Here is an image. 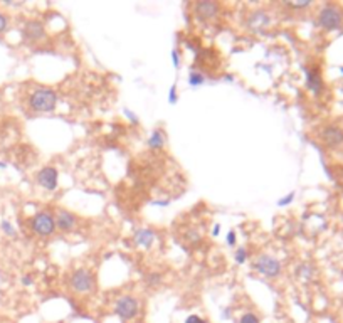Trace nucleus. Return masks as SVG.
Segmentation results:
<instances>
[{"mask_svg": "<svg viewBox=\"0 0 343 323\" xmlns=\"http://www.w3.org/2000/svg\"><path fill=\"white\" fill-rule=\"evenodd\" d=\"M69 284L78 293H90L94 288V276L88 270H76L69 278Z\"/></svg>", "mask_w": 343, "mask_h": 323, "instance_id": "20e7f679", "label": "nucleus"}, {"mask_svg": "<svg viewBox=\"0 0 343 323\" xmlns=\"http://www.w3.org/2000/svg\"><path fill=\"white\" fill-rule=\"evenodd\" d=\"M246 260H248V249H246L244 246H240L238 251H236V262L242 264Z\"/></svg>", "mask_w": 343, "mask_h": 323, "instance_id": "a211bd4d", "label": "nucleus"}, {"mask_svg": "<svg viewBox=\"0 0 343 323\" xmlns=\"http://www.w3.org/2000/svg\"><path fill=\"white\" fill-rule=\"evenodd\" d=\"M342 72H343V68H342Z\"/></svg>", "mask_w": 343, "mask_h": 323, "instance_id": "7c9ffc66", "label": "nucleus"}, {"mask_svg": "<svg viewBox=\"0 0 343 323\" xmlns=\"http://www.w3.org/2000/svg\"><path fill=\"white\" fill-rule=\"evenodd\" d=\"M286 6L291 7V8H304V7H310V0H300V2H284Z\"/></svg>", "mask_w": 343, "mask_h": 323, "instance_id": "aec40b11", "label": "nucleus"}, {"mask_svg": "<svg viewBox=\"0 0 343 323\" xmlns=\"http://www.w3.org/2000/svg\"><path fill=\"white\" fill-rule=\"evenodd\" d=\"M138 312H140V304H138L136 298L133 296H122L116 302V306H114V313L122 318V320H133Z\"/></svg>", "mask_w": 343, "mask_h": 323, "instance_id": "39448f33", "label": "nucleus"}, {"mask_svg": "<svg viewBox=\"0 0 343 323\" xmlns=\"http://www.w3.org/2000/svg\"><path fill=\"white\" fill-rule=\"evenodd\" d=\"M37 182L40 187H44L46 190L52 192L58 188L59 184V174L54 167H42L37 172Z\"/></svg>", "mask_w": 343, "mask_h": 323, "instance_id": "0eeeda50", "label": "nucleus"}, {"mask_svg": "<svg viewBox=\"0 0 343 323\" xmlns=\"http://www.w3.org/2000/svg\"><path fill=\"white\" fill-rule=\"evenodd\" d=\"M196 14L200 19H212L219 14V4L210 2V0H204V2L196 4Z\"/></svg>", "mask_w": 343, "mask_h": 323, "instance_id": "9b49d317", "label": "nucleus"}, {"mask_svg": "<svg viewBox=\"0 0 343 323\" xmlns=\"http://www.w3.org/2000/svg\"><path fill=\"white\" fill-rule=\"evenodd\" d=\"M185 323H206V320H204V318H200L198 315H190V316H187Z\"/></svg>", "mask_w": 343, "mask_h": 323, "instance_id": "5701e85b", "label": "nucleus"}, {"mask_svg": "<svg viewBox=\"0 0 343 323\" xmlns=\"http://www.w3.org/2000/svg\"><path fill=\"white\" fill-rule=\"evenodd\" d=\"M22 284H24V286H30L32 284V276L30 274H24V276H22Z\"/></svg>", "mask_w": 343, "mask_h": 323, "instance_id": "a878e982", "label": "nucleus"}, {"mask_svg": "<svg viewBox=\"0 0 343 323\" xmlns=\"http://www.w3.org/2000/svg\"><path fill=\"white\" fill-rule=\"evenodd\" d=\"M256 270L262 276H266V278H276V276H280V273H281V262L274 260L272 256L262 254L258 258Z\"/></svg>", "mask_w": 343, "mask_h": 323, "instance_id": "423d86ee", "label": "nucleus"}, {"mask_svg": "<svg viewBox=\"0 0 343 323\" xmlns=\"http://www.w3.org/2000/svg\"><path fill=\"white\" fill-rule=\"evenodd\" d=\"M227 244L229 246H236V230H229V234H227Z\"/></svg>", "mask_w": 343, "mask_h": 323, "instance_id": "393cba45", "label": "nucleus"}, {"mask_svg": "<svg viewBox=\"0 0 343 323\" xmlns=\"http://www.w3.org/2000/svg\"><path fill=\"white\" fill-rule=\"evenodd\" d=\"M146 283L150 286H156L160 283V276L158 274H148L146 276Z\"/></svg>", "mask_w": 343, "mask_h": 323, "instance_id": "412c9836", "label": "nucleus"}, {"mask_svg": "<svg viewBox=\"0 0 343 323\" xmlns=\"http://www.w3.org/2000/svg\"><path fill=\"white\" fill-rule=\"evenodd\" d=\"M188 81H190V84H192V86H198V84H202V82H204V76L200 74V72L192 71V72H190Z\"/></svg>", "mask_w": 343, "mask_h": 323, "instance_id": "f3484780", "label": "nucleus"}, {"mask_svg": "<svg viewBox=\"0 0 343 323\" xmlns=\"http://www.w3.org/2000/svg\"><path fill=\"white\" fill-rule=\"evenodd\" d=\"M239 323H261V322H259L258 315H254V313H244V315L240 316Z\"/></svg>", "mask_w": 343, "mask_h": 323, "instance_id": "6ab92c4d", "label": "nucleus"}, {"mask_svg": "<svg viewBox=\"0 0 343 323\" xmlns=\"http://www.w3.org/2000/svg\"><path fill=\"white\" fill-rule=\"evenodd\" d=\"M172 58H174L175 68H178V54H177V50H174V52H172Z\"/></svg>", "mask_w": 343, "mask_h": 323, "instance_id": "bb28decb", "label": "nucleus"}, {"mask_svg": "<svg viewBox=\"0 0 343 323\" xmlns=\"http://www.w3.org/2000/svg\"><path fill=\"white\" fill-rule=\"evenodd\" d=\"M170 101H175V86L172 88V91H170Z\"/></svg>", "mask_w": 343, "mask_h": 323, "instance_id": "cd10ccee", "label": "nucleus"}, {"mask_svg": "<svg viewBox=\"0 0 343 323\" xmlns=\"http://www.w3.org/2000/svg\"><path fill=\"white\" fill-rule=\"evenodd\" d=\"M268 22H270V17H268V14H264V12L251 14V19H249V24H251L252 29H262Z\"/></svg>", "mask_w": 343, "mask_h": 323, "instance_id": "4468645a", "label": "nucleus"}, {"mask_svg": "<svg viewBox=\"0 0 343 323\" xmlns=\"http://www.w3.org/2000/svg\"><path fill=\"white\" fill-rule=\"evenodd\" d=\"M6 167H7V165L4 164V162H0V168H6Z\"/></svg>", "mask_w": 343, "mask_h": 323, "instance_id": "c756f323", "label": "nucleus"}, {"mask_svg": "<svg viewBox=\"0 0 343 323\" xmlns=\"http://www.w3.org/2000/svg\"><path fill=\"white\" fill-rule=\"evenodd\" d=\"M58 104V94L56 91L49 90V88H39L29 96V106L30 110L39 113H48L52 112Z\"/></svg>", "mask_w": 343, "mask_h": 323, "instance_id": "f257e3e1", "label": "nucleus"}, {"mask_svg": "<svg viewBox=\"0 0 343 323\" xmlns=\"http://www.w3.org/2000/svg\"><path fill=\"white\" fill-rule=\"evenodd\" d=\"M322 140L326 143L328 146H338L343 143V130L340 126H325L322 130Z\"/></svg>", "mask_w": 343, "mask_h": 323, "instance_id": "6e6552de", "label": "nucleus"}, {"mask_svg": "<svg viewBox=\"0 0 343 323\" xmlns=\"http://www.w3.org/2000/svg\"><path fill=\"white\" fill-rule=\"evenodd\" d=\"M162 145H164V135H162V132H154L152 136L148 138V146H152V148H160Z\"/></svg>", "mask_w": 343, "mask_h": 323, "instance_id": "2eb2a0df", "label": "nucleus"}, {"mask_svg": "<svg viewBox=\"0 0 343 323\" xmlns=\"http://www.w3.org/2000/svg\"><path fill=\"white\" fill-rule=\"evenodd\" d=\"M306 86L313 91V93H320V91H322L323 81H322V76H320V71L316 68L306 69Z\"/></svg>", "mask_w": 343, "mask_h": 323, "instance_id": "f8f14e48", "label": "nucleus"}, {"mask_svg": "<svg viewBox=\"0 0 343 323\" xmlns=\"http://www.w3.org/2000/svg\"><path fill=\"white\" fill-rule=\"evenodd\" d=\"M22 34H24V38L27 40H40V39L44 38L46 30H44L42 22H39V20H29V22H26L24 29H22Z\"/></svg>", "mask_w": 343, "mask_h": 323, "instance_id": "9d476101", "label": "nucleus"}, {"mask_svg": "<svg viewBox=\"0 0 343 323\" xmlns=\"http://www.w3.org/2000/svg\"><path fill=\"white\" fill-rule=\"evenodd\" d=\"M7 27H8V20H7V17L4 16L2 12H0V34H2V32H6V30H7Z\"/></svg>", "mask_w": 343, "mask_h": 323, "instance_id": "4be33fe9", "label": "nucleus"}, {"mask_svg": "<svg viewBox=\"0 0 343 323\" xmlns=\"http://www.w3.org/2000/svg\"><path fill=\"white\" fill-rule=\"evenodd\" d=\"M343 14L336 6H325L318 14V24L326 30H335L342 26Z\"/></svg>", "mask_w": 343, "mask_h": 323, "instance_id": "f03ea898", "label": "nucleus"}, {"mask_svg": "<svg viewBox=\"0 0 343 323\" xmlns=\"http://www.w3.org/2000/svg\"><path fill=\"white\" fill-rule=\"evenodd\" d=\"M217 234H219V226H216L214 228V236H217Z\"/></svg>", "mask_w": 343, "mask_h": 323, "instance_id": "c85d7f7f", "label": "nucleus"}, {"mask_svg": "<svg viewBox=\"0 0 343 323\" xmlns=\"http://www.w3.org/2000/svg\"><path fill=\"white\" fill-rule=\"evenodd\" d=\"M54 220H56V228H58L59 230L68 232V230H71L74 228V224H76V216L69 210L59 209L58 212H56Z\"/></svg>", "mask_w": 343, "mask_h": 323, "instance_id": "1a4fd4ad", "label": "nucleus"}, {"mask_svg": "<svg viewBox=\"0 0 343 323\" xmlns=\"http://www.w3.org/2000/svg\"><path fill=\"white\" fill-rule=\"evenodd\" d=\"M135 241H136V244H140V246H143V248H150L152 244H154V241H155L154 230H150V229H140V230H136Z\"/></svg>", "mask_w": 343, "mask_h": 323, "instance_id": "ddd939ff", "label": "nucleus"}, {"mask_svg": "<svg viewBox=\"0 0 343 323\" xmlns=\"http://www.w3.org/2000/svg\"><path fill=\"white\" fill-rule=\"evenodd\" d=\"M0 228H2L4 232L7 234V236H10V238H16L17 236V232H16V228L10 224V220H7V219H4L2 222H0Z\"/></svg>", "mask_w": 343, "mask_h": 323, "instance_id": "dca6fc26", "label": "nucleus"}, {"mask_svg": "<svg viewBox=\"0 0 343 323\" xmlns=\"http://www.w3.org/2000/svg\"><path fill=\"white\" fill-rule=\"evenodd\" d=\"M30 228L37 234V236H50L56 230V220L54 216L49 212H37V214L30 220Z\"/></svg>", "mask_w": 343, "mask_h": 323, "instance_id": "7ed1b4c3", "label": "nucleus"}, {"mask_svg": "<svg viewBox=\"0 0 343 323\" xmlns=\"http://www.w3.org/2000/svg\"><path fill=\"white\" fill-rule=\"evenodd\" d=\"M293 199H294V194H293V192H290L288 196H286V197H282V199H281L280 202H278V204H280V206H288L290 202L293 200Z\"/></svg>", "mask_w": 343, "mask_h": 323, "instance_id": "b1692460", "label": "nucleus"}]
</instances>
